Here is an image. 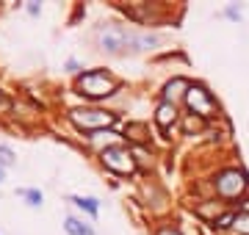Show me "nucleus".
Segmentation results:
<instances>
[{"instance_id":"nucleus-1","label":"nucleus","mask_w":249,"mask_h":235,"mask_svg":"<svg viewBox=\"0 0 249 235\" xmlns=\"http://www.w3.org/2000/svg\"><path fill=\"white\" fill-rule=\"evenodd\" d=\"M158 42L155 36H136L122 25H100L97 28V45L106 53H127V50H147Z\"/></svg>"},{"instance_id":"nucleus-2","label":"nucleus","mask_w":249,"mask_h":235,"mask_svg":"<svg viewBox=\"0 0 249 235\" xmlns=\"http://www.w3.org/2000/svg\"><path fill=\"white\" fill-rule=\"evenodd\" d=\"M119 83L106 72V69H91L78 81V91L86 94V97H106V94H114Z\"/></svg>"},{"instance_id":"nucleus-3","label":"nucleus","mask_w":249,"mask_h":235,"mask_svg":"<svg viewBox=\"0 0 249 235\" xmlns=\"http://www.w3.org/2000/svg\"><path fill=\"white\" fill-rule=\"evenodd\" d=\"M72 122L80 130H103V127H111L116 122V114H108L100 108H78L72 111Z\"/></svg>"},{"instance_id":"nucleus-4","label":"nucleus","mask_w":249,"mask_h":235,"mask_svg":"<svg viewBox=\"0 0 249 235\" xmlns=\"http://www.w3.org/2000/svg\"><path fill=\"white\" fill-rule=\"evenodd\" d=\"M100 158H103V163H106L111 172H116V174H130L136 169L133 155H130L127 147H108V150H103Z\"/></svg>"},{"instance_id":"nucleus-5","label":"nucleus","mask_w":249,"mask_h":235,"mask_svg":"<svg viewBox=\"0 0 249 235\" xmlns=\"http://www.w3.org/2000/svg\"><path fill=\"white\" fill-rule=\"evenodd\" d=\"M244 188H247V177H244V172H238V169H227V172H222L216 177V191H219V197H224V199L241 197Z\"/></svg>"},{"instance_id":"nucleus-6","label":"nucleus","mask_w":249,"mask_h":235,"mask_svg":"<svg viewBox=\"0 0 249 235\" xmlns=\"http://www.w3.org/2000/svg\"><path fill=\"white\" fill-rule=\"evenodd\" d=\"M186 102H188V108L194 111V114H199V117H205V119L216 114V100L211 97L202 86H191L188 94H186Z\"/></svg>"},{"instance_id":"nucleus-7","label":"nucleus","mask_w":249,"mask_h":235,"mask_svg":"<svg viewBox=\"0 0 249 235\" xmlns=\"http://www.w3.org/2000/svg\"><path fill=\"white\" fill-rule=\"evenodd\" d=\"M188 89H191V83H188V81H183V78H175L172 83H166L163 102H172V105H175V100H178L180 94H188Z\"/></svg>"},{"instance_id":"nucleus-8","label":"nucleus","mask_w":249,"mask_h":235,"mask_svg":"<svg viewBox=\"0 0 249 235\" xmlns=\"http://www.w3.org/2000/svg\"><path fill=\"white\" fill-rule=\"evenodd\" d=\"M155 122H158L160 127H169L178 122V108L172 105V102H160L158 105V114H155Z\"/></svg>"},{"instance_id":"nucleus-9","label":"nucleus","mask_w":249,"mask_h":235,"mask_svg":"<svg viewBox=\"0 0 249 235\" xmlns=\"http://www.w3.org/2000/svg\"><path fill=\"white\" fill-rule=\"evenodd\" d=\"M64 230L70 235H94V230H91V224H86V221H80V218L70 216L67 221H64Z\"/></svg>"},{"instance_id":"nucleus-10","label":"nucleus","mask_w":249,"mask_h":235,"mask_svg":"<svg viewBox=\"0 0 249 235\" xmlns=\"http://www.w3.org/2000/svg\"><path fill=\"white\" fill-rule=\"evenodd\" d=\"M70 202H75V205H78L80 210H86L89 216H97L100 213V202L94 197H72Z\"/></svg>"},{"instance_id":"nucleus-11","label":"nucleus","mask_w":249,"mask_h":235,"mask_svg":"<svg viewBox=\"0 0 249 235\" xmlns=\"http://www.w3.org/2000/svg\"><path fill=\"white\" fill-rule=\"evenodd\" d=\"M17 194L25 199L31 208H39V205H42V199H45V197H42V191H36V188H19Z\"/></svg>"},{"instance_id":"nucleus-12","label":"nucleus","mask_w":249,"mask_h":235,"mask_svg":"<svg viewBox=\"0 0 249 235\" xmlns=\"http://www.w3.org/2000/svg\"><path fill=\"white\" fill-rule=\"evenodd\" d=\"M232 227L235 230H241V233L249 235V210H241L238 216H235V221H232Z\"/></svg>"},{"instance_id":"nucleus-13","label":"nucleus","mask_w":249,"mask_h":235,"mask_svg":"<svg viewBox=\"0 0 249 235\" xmlns=\"http://www.w3.org/2000/svg\"><path fill=\"white\" fill-rule=\"evenodd\" d=\"M11 163H14V152H11V147L0 144V166L6 169V166H11Z\"/></svg>"},{"instance_id":"nucleus-14","label":"nucleus","mask_w":249,"mask_h":235,"mask_svg":"<svg viewBox=\"0 0 249 235\" xmlns=\"http://www.w3.org/2000/svg\"><path fill=\"white\" fill-rule=\"evenodd\" d=\"M9 111H11V100L0 91V114H9Z\"/></svg>"},{"instance_id":"nucleus-15","label":"nucleus","mask_w":249,"mask_h":235,"mask_svg":"<svg viewBox=\"0 0 249 235\" xmlns=\"http://www.w3.org/2000/svg\"><path fill=\"white\" fill-rule=\"evenodd\" d=\"M199 127H202V122H199V119H186V130H199Z\"/></svg>"},{"instance_id":"nucleus-16","label":"nucleus","mask_w":249,"mask_h":235,"mask_svg":"<svg viewBox=\"0 0 249 235\" xmlns=\"http://www.w3.org/2000/svg\"><path fill=\"white\" fill-rule=\"evenodd\" d=\"M158 235H180L178 230H175V227H163V230H160Z\"/></svg>"},{"instance_id":"nucleus-17","label":"nucleus","mask_w":249,"mask_h":235,"mask_svg":"<svg viewBox=\"0 0 249 235\" xmlns=\"http://www.w3.org/2000/svg\"><path fill=\"white\" fill-rule=\"evenodd\" d=\"M227 17H232V19H241V11H238V9H232V6H230V9H227Z\"/></svg>"},{"instance_id":"nucleus-18","label":"nucleus","mask_w":249,"mask_h":235,"mask_svg":"<svg viewBox=\"0 0 249 235\" xmlns=\"http://www.w3.org/2000/svg\"><path fill=\"white\" fill-rule=\"evenodd\" d=\"M67 69L70 72H78V61H67Z\"/></svg>"},{"instance_id":"nucleus-19","label":"nucleus","mask_w":249,"mask_h":235,"mask_svg":"<svg viewBox=\"0 0 249 235\" xmlns=\"http://www.w3.org/2000/svg\"><path fill=\"white\" fill-rule=\"evenodd\" d=\"M0 183H3V166H0Z\"/></svg>"}]
</instances>
